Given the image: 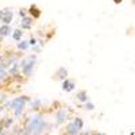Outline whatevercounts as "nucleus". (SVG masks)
<instances>
[{
    "label": "nucleus",
    "instance_id": "7",
    "mask_svg": "<svg viewBox=\"0 0 135 135\" xmlns=\"http://www.w3.org/2000/svg\"><path fill=\"white\" fill-rule=\"evenodd\" d=\"M76 88V83L73 80H69V78H65V80H62V91L65 92H72L74 91Z\"/></svg>",
    "mask_w": 135,
    "mask_h": 135
},
{
    "label": "nucleus",
    "instance_id": "5",
    "mask_svg": "<svg viewBox=\"0 0 135 135\" xmlns=\"http://www.w3.org/2000/svg\"><path fill=\"white\" fill-rule=\"evenodd\" d=\"M68 120V109L65 107L60 108L57 112H55V116H54V122L57 126H61L64 124V123Z\"/></svg>",
    "mask_w": 135,
    "mask_h": 135
},
{
    "label": "nucleus",
    "instance_id": "19",
    "mask_svg": "<svg viewBox=\"0 0 135 135\" xmlns=\"http://www.w3.org/2000/svg\"><path fill=\"white\" fill-rule=\"evenodd\" d=\"M84 108L85 109H88V111H93L95 109V104L93 103H91V101H85V103H84Z\"/></svg>",
    "mask_w": 135,
    "mask_h": 135
},
{
    "label": "nucleus",
    "instance_id": "4",
    "mask_svg": "<svg viewBox=\"0 0 135 135\" xmlns=\"http://www.w3.org/2000/svg\"><path fill=\"white\" fill-rule=\"evenodd\" d=\"M14 20V12L11 8H3L0 9V22L6 25H11Z\"/></svg>",
    "mask_w": 135,
    "mask_h": 135
},
{
    "label": "nucleus",
    "instance_id": "17",
    "mask_svg": "<svg viewBox=\"0 0 135 135\" xmlns=\"http://www.w3.org/2000/svg\"><path fill=\"white\" fill-rule=\"evenodd\" d=\"M74 124L78 127V128H80V130H83V127H84V120L81 119V118H74Z\"/></svg>",
    "mask_w": 135,
    "mask_h": 135
},
{
    "label": "nucleus",
    "instance_id": "2",
    "mask_svg": "<svg viewBox=\"0 0 135 135\" xmlns=\"http://www.w3.org/2000/svg\"><path fill=\"white\" fill-rule=\"evenodd\" d=\"M37 64V54H30L27 57H23L19 61L20 65V72L23 73L25 77H31L34 73V68Z\"/></svg>",
    "mask_w": 135,
    "mask_h": 135
},
{
    "label": "nucleus",
    "instance_id": "6",
    "mask_svg": "<svg viewBox=\"0 0 135 135\" xmlns=\"http://www.w3.org/2000/svg\"><path fill=\"white\" fill-rule=\"evenodd\" d=\"M32 18L31 16H23L22 18V20H20V28L22 30H31V27H32Z\"/></svg>",
    "mask_w": 135,
    "mask_h": 135
},
{
    "label": "nucleus",
    "instance_id": "8",
    "mask_svg": "<svg viewBox=\"0 0 135 135\" xmlns=\"http://www.w3.org/2000/svg\"><path fill=\"white\" fill-rule=\"evenodd\" d=\"M28 15L32 18V19H39L41 18V15H42V11L35 6V4H32V6H30V8H28Z\"/></svg>",
    "mask_w": 135,
    "mask_h": 135
},
{
    "label": "nucleus",
    "instance_id": "24",
    "mask_svg": "<svg viewBox=\"0 0 135 135\" xmlns=\"http://www.w3.org/2000/svg\"><path fill=\"white\" fill-rule=\"evenodd\" d=\"M3 128H4L3 126H0V134H3V132H4V131H3Z\"/></svg>",
    "mask_w": 135,
    "mask_h": 135
},
{
    "label": "nucleus",
    "instance_id": "1",
    "mask_svg": "<svg viewBox=\"0 0 135 135\" xmlns=\"http://www.w3.org/2000/svg\"><path fill=\"white\" fill-rule=\"evenodd\" d=\"M25 134H42L47 130V123L41 115H31L26 119Z\"/></svg>",
    "mask_w": 135,
    "mask_h": 135
},
{
    "label": "nucleus",
    "instance_id": "16",
    "mask_svg": "<svg viewBox=\"0 0 135 135\" xmlns=\"http://www.w3.org/2000/svg\"><path fill=\"white\" fill-rule=\"evenodd\" d=\"M25 107H26V105H19V107H16V108L12 109V111H14V115H15L16 119H19V118L22 116V114H23V111H25Z\"/></svg>",
    "mask_w": 135,
    "mask_h": 135
},
{
    "label": "nucleus",
    "instance_id": "22",
    "mask_svg": "<svg viewBox=\"0 0 135 135\" xmlns=\"http://www.w3.org/2000/svg\"><path fill=\"white\" fill-rule=\"evenodd\" d=\"M19 16H20V18L26 16V9H23V8H22V9H19Z\"/></svg>",
    "mask_w": 135,
    "mask_h": 135
},
{
    "label": "nucleus",
    "instance_id": "3",
    "mask_svg": "<svg viewBox=\"0 0 135 135\" xmlns=\"http://www.w3.org/2000/svg\"><path fill=\"white\" fill-rule=\"evenodd\" d=\"M28 101H30V99H28L27 96H19V97H15V99L8 100L7 103H6V105H4V108L12 111L14 108H16V107H19V105H26Z\"/></svg>",
    "mask_w": 135,
    "mask_h": 135
},
{
    "label": "nucleus",
    "instance_id": "20",
    "mask_svg": "<svg viewBox=\"0 0 135 135\" xmlns=\"http://www.w3.org/2000/svg\"><path fill=\"white\" fill-rule=\"evenodd\" d=\"M12 134H25V128H20V127H16L14 131H12Z\"/></svg>",
    "mask_w": 135,
    "mask_h": 135
},
{
    "label": "nucleus",
    "instance_id": "14",
    "mask_svg": "<svg viewBox=\"0 0 135 135\" xmlns=\"http://www.w3.org/2000/svg\"><path fill=\"white\" fill-rule=\"evenodd\" d=\"M76 97H77V100H78V101H81V103H85V101H88V100H89V99H88V95H86V92H85V91H80V92H77Z\"/></svg>",
    "mask_w": 135,
    "mask_h": 135
},
{
    "label": "nucleus",
    "instance_id": "12",
    "mask_svg": "<svg viewBox=\"0 0 135 135\" xmlns=\"http://www.w3.org/2000/svg\"><path fill=\"white\" fill-rule=\"evenodd\" d=\"M11 35H12V39L14 41H20L22 39V37H23V30L22 28H16V30H14L12 31V34H11Z\"/></svg>",
    "mask_w": 135,
    "mask_h": 135
},
{
    "label": "nucleus",
    "instance_id": "10",
    "mask_svg": "<svg viewBox=\"0 0 135 135\" xmlns=\"http://www.w3.org/2000/svg\"><path fill=\"white\" fill-rule=\"evenodd\" d=\"M12 28H11V26L9 25H6V23H3L2 26H0V35H2L3 38L4 37H9L11 34H12Z\"/></svg>",
    "mask_w": 135,
    "mask_h": 135
},
{
    "label": "nucleus",
    "instance_id": "18",
    "mask_svg": "<svg viewBox=\"0 0 135 135\" xmlns=\"http://www.w3.org/2000/svg\"><path fill=\"white\" fill-rule=\"evenodd\" d=\"M12 123H14V119H12V118H6L3 127H4V128H9L11 126H12Z\"/></svg>",
    "mask_w": 135,
    "mask_h": 135
},
{
    "label": "nucleus",
    "instance_id": "13",
    "mask_svg": "<svg viewBox=\"0 0 135 135\" xmlns=\"http://www.w3.org/2000/svg\"><path fill=\"white\" fill-rule=\"evenodd\" d=\"M16 47H18V50H20V51H25V50H27L28 47H30V45H28V42L27 41H18V43H16Z\"/></svg>",
    "mask_w": 135,
    "mask_h": 135
},
{
    "label": "nucleus",
    "instance_id": "11",
    "mask_svg": "<svg viewBox=\"0 0 135 135\" xmlns=\"http://www.w3.org/2000/svg\"><path fill=\"white\" fill-rule=\"evenodd\" d=\"M55 78L57 80H65V78H68V70L65 69V68H58V70L55 72Z\"/></svg>",
    "mask_w": 135,
    "mask_h": 135
},
{
    "label": "nucleus",
    "instance_id": "15",
    "mask_svg": "<svg viewBox=\"0 0 135 135\" xmlns=\"http://www.w3.org/2000/svg\"><path fill=\"white\" fill-rule=\"evenodd\" d=\"M30 105H31L32 109H39L41 105H42V100L41 99H34V100L30 101Z\"/></svg>",
    "mask_w": 135,
    "mask_h": 135
},
{
    "label": "nucleus",
    "instance_id": "9",
    "mask_svg": "<svg viewBox=\"0 0 135 135\" xmlns=\"http://www.w3.org/2000/svg\"><path fill=\"white\" fill-rule=\"evenodd\" d=\"M65 132L69 134V135H77V134H80V128L74 124V122H72V123H68V126L65 128Z\"/></svg>",
    "mask_w": 135,
    "mask_h": 135
},
{
    "label": "nucleus",
    "instance_id": "23",
    "mask_svg": "<svg viewBox=\"0 0 135 135\" xmlns=\"http://www.w3.org/2000/svg\"><path fill=\"white\" fill-rule=\"evenodd\" d=\"M122 2H123V0H114V3H115V4H120Z\"/></svg>",
    "mask_w": 135,
    "mask_h": 135
},
{
    "label": "nucleus",
    "instance_id": "26",
    "mask_svg": "<svg viewBox=\"0 0 135 135\" xmlns=\"http://www.w3.org/2000/svg\"><path fill=\"white\" fill-rule=\"evenodd\" d=\"M0 97H2V93H0Z\"/></svg>",
    "mask_w": 135,
    "mask_h": 135
},
{
    "label": "nucleus",
    "instance_id": "25",
    "mask_svg": "<svg viewBox=\"0 0 135 135\" xmlns=\"http://www.w3.org/2000/svg\"><path fill=\"white\" fill-rule=\"evenodd\" d=\"M2 43H3V37L0 35V46H2Z\"/></svg>",
    "mask_w": 135,
    "mask_h": 135
},
{
    "label": "nucleus",
    "instance_id": "21",
    "mask_svg": "<svg viewBox=\"0 0 135 135\" xmlns=\"http://www.w3.org/2000/svg\"><path fill=\"white\" fill-rule=\"evenodd\" d=\"M28 45H30V46L32 47V46H35V45H37V38H30V41H28Z\"/></svg>",
    "mask_w": 135,
    "mask_h": 135
}]
</instances>
